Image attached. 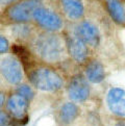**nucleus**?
Segmentation results:
<instances>
[{"instance_id":"f257e3e1","label":"nucleus","mask_w":125,"mask_h":126,"mask_svg":"<svg viewBox=\"0 0 125 126\" xmlns=\"http://www.w3.org/2000/svg\"><path fill=\"white\" fill-rule=\"evenodd\" d=\"M32 50L40 60L47 64H56L64 61L68 53L66 42L59 35L50 32L37 35L32 42Z\"/></svg>"},{"instance_id":"f03ea898","label":"nucleus","mask_w":125,"mask_h":126,"mask_svg":"<svg viewBox=\"0 0 125 126\" xmlns=\"http://www.w3.org/2000/svg\"><path fill=\"white\" fill-rule=\"evenodd\" d=\"M28 79L32 88L46 93H55L65 85L64 78L59 72L46 66L31 68L28 72Z\"/></svg>"},{"instance_id":"7ed1b4c3","label":"nucleus","mask_w":125,"mask_h":126,"mask_svg":"<svg viewBox=\"0 0 125 126\" xmlns=\"http://www.w3.org/2000/svg\"><path fill=\"white\" fill-rule=\"evenodd\" d=\"M0 74L7 83L16 87L21 84L24 78V69L18 56H3L0 60Z\"/></svg>"},{"instance_id":"20e7f679","label":"nucleus","mask_w":125,"mask_h":126,"mask_svg":"<svg viewBox=\"0 0 125 126\" xmlns=\"http://www.w3.org/2000/svg\"><path fill=\"white\" fill-rule=\"evenodd\" d=\"M39 6V0H23L8 7L6 15L13 22L25 23L32 19L33 13Z\"/></svg>"},{"instance_id":"39448f33","label":"nucleus","mask_w":125,"mask_h":126,"mask_svg":"<svg viewBox=\"0 0 125 126\" xmlns=\"http://www.w3.org/2000/svg\"><path fill=\"white\" fill-rule=\"evenodd\" d=\"M29 103L30 102L26 98L14 92L7 96L4 110L15 121L21 123L28 116Z\"/></svg>"},{"instance_id":"423d86ee","label":"nucleus","mask_w":125,"mask_h":126,"mask_svg":"<svg viewBox=\"0 0 125 126\" xmlns=\"http://www.w3.org/2000/svg\"><path fill=\"white\" fill-rule=\"evenodd\" d=\"M67 93L72 102L80 103L87 101L91 95L90 82L83 75H75L67 85Z\"/></svg>"},{"instance_id":"0eeeda50","label":"nucleus","mask_w":125,"mask_h":126,"mask_svg":"<svg viewBox=\"0 0 125 126\" xmlns=\"http://www.w3.org/2000/svg\"><path fill=\"white\" fill-rule=\"evenodd\" d=\"M32 19L48 31H56L62 27V20L53 11L40 5L33 13Z\"/></svg>"},{"instance_id":"6e6552de","label":"nucleus","mask_w":125,"mask_h":126,"mask_svg":"<svg viewBox=\"0 0 125 126\" xmlns=\"http://www.w3.org/2000/svg\"><path fill=\"white\" fill-rule=\"evenodd\" d=\"M67 52L72 60L77 64L86 63L89 56L88 45L78 39L76 35H70L66 40Z\"/></svg>"},{"instance_id":"1a4fd4ad","label":"nucleus","mask_w":125,"mask_h":126,"mask_svg":"<svg viewBox=\"0 0 125 126\" xmlns=\"http://www.w3.org/2000/svg\"><path fill=\"white\" fill-rule=\"evenodd\" d=\"M76 37L91 47H96L100 42L99 30L91 22L83 21L76 27Z\"/></svg>"},{"instance_id":"9d476101","label":"nucleus","mask_w":125,"mask_h":126,"mask_svg":"<svg viewBox=\"0 0 125 126\" xmlns=\"http://www.w3.org/2000/svg\"><path fill=\"white\" fill-rule=\"evenodd\" d=\"M84 77L89 82L100 83L105 78V69L99 61L93 60L88 62L84 69Z\"/></svg>"},{"instance_id":"9b49d317","label":"nucleus","mask_w":125,"mask_h":126,"mask_svg":"<svg viewBox=\"0 0 125 126\" xmlns=\"http://www.w3.org/2000/svg\"><path fill=\"white\" fill-rule=\"evenodd\" d=\"M80 110L75 102H65L59 109V121L62 125L72 124L78 118Z\"/></svg>"},{"instance_id":"f8f14e48","label":"nucleus","mask_w":125,"mask_h":126,"mask_svg":"<svg viewBox=\"0 0 125 126\" xmlns=\"http://www.w3.org/2000/svg\"><path fill=\"white\" fill-rule=\"evenodd\" d=\"M62 12L70 20H77L81 18L84 7L81 0H61Z\"/></svg>"},{"instance_id":"ddd939ff","label":"nucleus","mask_w":125,"mask_h":126,"mask_svg":"<svg viewBox=\"0 0 125 126\" xmlns=\"http://www.w3.org/2000/svg\"><path fill=\"white\" fill-rule=\"evenodd\" d=\"M108 11L116 23L122 24L125 21V11L120 0H105Z\"/></svg>"},{"instance_id":"4468645a","label":"nucleus","mask_w":125,"mask_h":126,"mask_svg":"<svg viewBox=\"0 0 125 126\" xmlns=\"http://www.w3.org/2000/svg\"><path fill=\"white\" fill-rule=\"evenodd\" d=\"M124 96H125V91L123 89L113 88L106 94V103H108V105L111 104V103L117 102L119 100H121V99H123Z\"/></svg>"},{"instance_id":"2eb2a0df","label":"nucleus","mask_w":125,"mask_h":126,"mask_svg":"<svg viewBox=\"0 0 125 126\" xmlns=\"http://www.w3.org/2000/svg\"><path fill=\"white\" fill-rule=\"evenodd\" d=\"M15 92L18 93L19 95L23 96L24 98H26L29 102L32 100L34 97V91H33L32 87L27 83H21L19 85H17L15 89Z\"/></svg>"},{"instance_id":"dca6fc26","label":"nucleus","mask_w":125,"mask_h":126,"mask_svg":"<svg viewBox=\"0 0 125 126\" xmlns=\"http://www.w3.org/2000/svg\"><path fill=\"white\" fill-rule=\"evenodd\" d=\"M109 110L113 112L115 116L125 119V99H121L117 102H114L108 105Z\"/></svg>"},{"instance_id":"f3484780","label":"nucleus","mask_w":125,"mask_h":126,"mask_svg":"<svg viewBox=\"0 0 125 126\" xmlns=\"http://www.w3.org/2000/svg\"><path fill=\"white\" fill-rule=\"evenodd\" d=\"M0 126H18V122L5 111V110H0Z\"/></svg>"},{"instance_id":"a211bd4d","label":"nucleus","mask_w":125,"mask_h":126,"mask_svg":"<svg viewBox=\"0 0 125 126\" xmlns=\"http://www.w3.org/2000/svg\"><path fill=\"white\" fill-rule=\"evenodd\" d=\"M10 50V42L8 40L0 34V54H4Z\"/></svg>"},{"instance_id":"6ab92c4d","label":"nucleus","mask_w":125,"mask_h":126,"mask_svg":"<svg viewBox=\"0 0 125 126\" xmlns=\"http://www.w3.org/2000/svg\"><path fill=\"white\" fill-rule=\"evenodd\" d=\"M6 95L3 91H0V110H3L4 109V105H5V102H6Z\"/></svg>"},{"instance_id":"aec40b11","label":"nucleus","mask_w":125,"mask_h":126,"mask_svg":"<svg viewBox=\"0 0 125 126\" xmlns=\"http://www.w3.org/2000/svg\"><path fill=\"white\" fill-rule=\"evenodd\" d=\"M114 126H125V120H118L116 121Z\"/></svg>"},{"instance_id":"412c9836","label":"nucleus","mask_w":125,"mask_h":126,"mask_svg":"<svg viewBox=\"0 0 125 126\" xmlns=\"http://www.w3.org/2000/svg\"><path fill=\"white\" fill-rule=\"evenodd\" d=\"M14 1H16V0H0V4H10Z\"/></svg>"}]
</instances>
